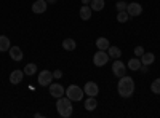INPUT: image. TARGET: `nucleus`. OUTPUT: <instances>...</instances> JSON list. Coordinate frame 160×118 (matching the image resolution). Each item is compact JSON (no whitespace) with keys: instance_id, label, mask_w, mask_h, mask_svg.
I'll return each mask as SVG.
<instances>
[{"instance_id":"nucleus-1","label":"nucleus","mask_w":160,"mask_h":118,"mask_svg":"<svg viewBox=\"0 0 160 118\" xmlns=\"http://www.w3.org/2000/svg\"><path fill=\"white\" fill-rule=\"evenodd\" d=\"M117 91L120 97H131L133 93H135V80L128 75H123L118 78V85H117Z\"/></svg>"},{"instance_id":"nucleus-2","label":"nucleus","mask_w":160,"mask_h":118,"mask_svg":"<svg viewBox=\"0 0 160 118\" xmlns=\"http://www.w3.org/2000/svg\"><path fill=\"white\" fill-rule=\"evenodd\" d=\"M56 110H58L59 116H62V118H69V116H72V113H74L72 101L64 94L62 97H59V99L56 101Z\"/></svg>"},{"instance_id":"nucleus-3","label":"nucleus","mask_w":160,"mask_h":118,"mask_svg":"<svg viewBox=\"0 0 160 118\" xmlns=\"http://www.w3.org/2000/svg\"><path fill=\"white\" fill-rule=\"evenodd\" d=\"M66 96H68L72 102H80L83 99L85 93H83V88H80L78 85H69L68 89H66Z\"/></svg>"},{"instance_id":"nucleus-4","label":"nucleus","mask_w":160,"mask_h":118,"mask_svg":"<svg viewBox=\"0 0 160 118\" xmlns=\"http://www.w3.org/2000/svg\"><path fill=\"white\" fill-rule=\"evenodd\" d=\"M109 54L106 53V51H102V50H98V53H95L93 54V64L96 65V67H102V65H106L109 62Z\"/></svg>"},{"instance_id":"nucleus-5","label":"nucleus","mask_w":160,"mask_h":118,"mask_svg":"<svg viewBox=\"0 0 160 118\" xmlns=\"http://www.w3.org/2000/svg\"><path fill=\"white\" fill-rule=\"evenodd\" d=\"M112 73L115 75V77H123V75H127V65L120 61V59H115L114 61V64H112Z\"/></svg>"},{"instance_id":"nucleus-6","label":"nucleus","mask_w":160,"mask_h":118,"mask_svg":"<svg viewBox=\"0 0 160 118\" xmlns=\"http://www.w3.org/2000/svg\"><path fill=\"white\" fill-rule=\"evenodd\" d=\"M48 89H50V94L55 97V99H59V97H62V96L66 94V89H64L62 85H59V83H50Z\"/></svg>"},{"instance_id":"nucleus-7","label":"nucleus","mask_w":160,"mask_h":118,"mask_svg":"<svg viewBox=\"0 0 160 118\" xmlns=\"http://www.w3.org/2000/svg\"><path fill=\"white\" fill-rule=\"evenodd\" d=\"M51 82H53V72L42 70V72L38 73V85L40 86H50Z\"/></svg>"},{"instance_id":"nucleus-8","label":"nucleus","mask_w":160,"mask_h":118,"mask_svg":"<svg viewBox=\"0 0 160 118\" xmlns=\"http://www.w3.org/2000/svg\"><path fill=\"white\" fill-rule=\"evenodd\" d=\"M127 13L130 15V18H136L142 13V7L138 2H131V3L127 5Z\"/></svg>"},{"instance_id":"nucleus-9","label":"nucleus","mask_w":160,"mask_h":118,"mask_svg":"<svg viewBox=\"0 0 160 118\" xmlns=\"http://www.w3.org/2000/svg\"><path fill=\"white\" fill-rule=\"evenodd\" d=\"M83 93L87 94V96H98L99 94V86L95 83V82H87L85 83V86H83Z\"/></svg>"},{"instance_id":"nucleus-10","label":"nucleus","mask_w":160,"mask_h":118,"mask_svg":"<svg viewBox=\"0 0 160 118\" xmlns=\"http://www.w3.org/2000/svg\"><path fill=\"white\" fill-rule=\"evenodd\" d=\"M48 8V3L47 0H35V2L32 3V11L35 13V15H42V13H45Z\"/></svg>"},{"instance_id":"nucleus-11","label":"nucleus","mask_w":160,"mask_h":118,"mask_svg":"<svg viewBox=\"0 0 160 118\" xmlns=\"http://www.w3.org/2000/svg\"><path fill=\"white\" fill-rule=\"evenodd\" d=\"M8 53H10V58L13 59V61H16V62H19V61H22V50L19 48V46H10V50H8Z\"/></svg>"},{"instance_id":"nucleus-12","label":"nucleus","mask_w":160,"mask_h":118,"mask_svg":"<svg viewBox=\"0 0 160 118\" xmlns=\"http://www.w3.org/2000/svg\"><path fill=\"white\" fill-rule=\"evenodd\" d=\"M22 77H24V70H13L10 73V83L11 85H19L22 82Z\"/></svg>"},{"instance_id":"nucleus-13","label":"nucleus","mask_w":160,"mask_h":118,"mask_svg":"<svg viewBox=\"0 0 160 118\" xmlns=\"http://www.w3.org/2000/svg\"><path fill=\"white\" fill-rule=\"evenodd\" d=\"M78 15H80V19H83V21H88L93 15V10L90 5H82L80 7V11H78Z\"/></svg>"},{"instance_id":"nucleus-14","label":"nucleus","mask_w":160,"mask_h":118,"mask_svg":"<svg viewBox=\"0 0 160 118\" xmlns=\"http://www.w3.org/2000/svg\"><path fill=\"white\" fill-rule=\"evenodd\" d=\"M141 59L139 58H133V59H130L128 61V69L131 70V72H136V70H139L141 69Z\"/></svg>"},{"instance_id":"nucleus-15","label":"nucleus","mask_w":160,"mask_h":118,"mask_svg":"<svg viewBox=\"0 0 160 118\" xmlns=\"http://www.w3.org/2000/svg\"><path fill=\"white\" fill-rule=\"evenodd\" d=\"M98 107V102H96V97L95 96H88V99L85 101V109L88 110V112H93Z\"/></svg>"},{"instance_id":"nucleus-16","label":"nucleus","mask_w":160,"mask_h":118,"mask_svg":"<svg viewBox=\"0 0 160 118\" xmlns=\"http://www.w3.org/2000/svg\"><path fill=\"white\" fill-rule=\"evenodd\" d=\"M62 48L66 51H74L77 48V43H75L74 38H64V40H62Z\"/></svg>"},{"instance_id":"nucleus-17","label":"nucleus","mask_w":160,"mask_h":118,"mask_svg":"<svg viewBox=\"0 0 160 118\" xmlns=\"http://www.w3.org/2000/svg\"><path fill=\"white\" fill-rule=\"evenodd\" d=\"M96 48L98 50H102V51H106V50H108L109 46H111V43H109V40H108V38H106V37H99L98 38V40H96Z\"/></svg>"},{"instance_id":"nucleus-18","label":"nucleus","mask_w":160,"mask_h":118,"mask_svg":"<svg viewBox=\"0 0 160 118\" xmlns=\"http://www.w3.org/2000/svg\"><path fill=\"white\" fill-rule=\"evenodd\" d=\"M108 54L112 59H120V56H122V50H120L118 46H109L108 48Z\"/></svg>"},{"instance_id":"nucleus-19","label":"nucleus","mask_w":160,"mask_h":118,"mask_svg":"<svg viewBox=\"0 0 160 118\" xmlns=\"http://www.w3.org/2000/svg\"><path fill=\"white\" fill-rule=\"evenodd\" d=\"M139 59H141V64L142 65H151V64H154L155 56H154V53H144Z\"/></svg>"},{"instance_id":"nucleus-20","label":"nucleus","mask_w":160,"mask_h":118,"mask_svg":"<svg viewBox=\"0 0 160 118\" xmlns=\"http://www.w3.org/2000/svg\"><path fill=\"white\" fill-rule=\"evenodd\" d=\"M90 7H91L93 11H101V10H104L106 2H104V0H91V2H90Z\"/></svg>"},{"instance_id":"nucleus-21","label":"nucleus","mask_w":160,"mask_h":118,"mask_svg":"<svg viewBox=\"0 0 160 118\" xmlns=\"http://www.w3.org/2000/svg\"><path fill=\"white\" fill-rule=\"evenodd\" d=\"M10 46H11L10 38L7 35H0V51H8Z\"/></svg>"},{"instance_id":"nucleus-22","label":"nucleus","mask_w":160,"mask_h":118,"mask_svg":"<svg viewBox=\"0 0 160 118\" xmlns=\"http://www.w3.org/2000/svg\"><path fill=\"white\" fill-rule=\"evenodd\" d=\"M37 72V65L34 64V62H31V64H28V65H26V67H24V75H34Z\"/></svg>"},{"instance_id":"nucleus-23","label":"nucleus","mask_w":160,"mask_h":118,"mask_svg":"<svg viewBox=\"0 0 160 118\" xmlns=\"http://www.w3.org/2000/svg\"><path fill=\"white\" fill-rule=\"evenodd\" d=\"M128 19H130V15L127 13V10L117 13V21H118V22H122V24H123V22H127Z\"/></svg>"},{"instance_id":"nucleus-24","label":"nucleus","mask_w":160,"mask_h":118,"mask_svg":"<svg viewBox=\"0 0 160 118\" xmlns=\"http://www.w3.org/2000/svg\"><path fill=\"white\" fill-rule=\"evenodd\" d=\"M151 91L154 94H160V78H157V80L151 83Z\"/></svg>"},{"instance_id":"nucleus-25","label":"nucleus","mask_w":160,"mask_h":118,"mask_svg":"<svg viewBox=\"0 0 160 118\" xmlns=\"http://www.w3.org/2000/svg\"><path fill=\"white\" fill-rule=\"evenodd\" d=\"M127 2H123V0H120V2H117V5H115V8H117V11H123V10H127Z\"/></svg>"},{"instance_id":"nucleus-26","label":"nucleus","mask_w":160,"mask_h":118,"mask_svg":"<svg viewBox=\"0 0 160 118\" xmlns=\"http://www.w3.org/2000/svg\"><path fill=\"white\" fill-rule=\"evenodd\" d=\"M144 53H146V51H144V48H142V46H136V48H135V56L141 58Z\"/></svg>"},{"instance_id":"nucleus-27","label":"nucleus","mask_w":160,"mask_h":118,"mask_svg":"<svg viewBox=\"0 0 160 118\" xmlns=\"http://www.w3.org/2000/svg\"><path fill=\"white\" fill-rule=\"evenodd\" d=\"M61 77H62V72H61V70L56 69L55 72H53V78H61Z\"/></svg>"},{"instance_id":"nucleus-28","label":"nucleus","mask_w":160,"mask_h":118,"mask_svg":"<svg viewBox=\"0 0 160 118\" xmlns=\"http://www.w3.org/2000/svg\"><path fill=\"white\" fill-rule=\"evenodd\" d=\"M142 73H146V72H148V65H141V69H139Z\"/></svg>"},{"instance_id":"nucleus-29","label":"nucleus","mask_w":160,"mask_h":118,"mask_svg":"<svg viewBox=\"0 0 160 118\" xmlns=\"http://www.w3.org/2000/svg\"><path fill=\"white\" fill-rule=\"evenodd\" d=\"M56 2H58V0H47V3H48V5H51V3H56Z\"/></svg>"},{"instance_id":"nucleus-30","label":"nucleus","mask_w":160,"mask_h":118,"mask_svg":"<svg viewBox=\"0 0 160 118\" xmlns=\"http://www.w3.org/2000/svg\"><path fill=\"white\" fill-rule=\"evenodd\" d=\"M90 2H91V0H82V3H83V5H90Z\"/></svg>"}]
</instances>
